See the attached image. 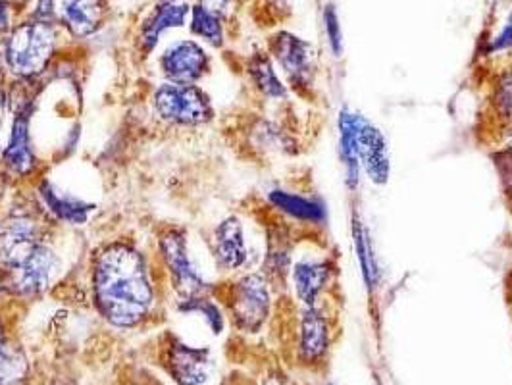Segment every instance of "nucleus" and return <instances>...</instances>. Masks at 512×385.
<instances>
[{
  "instance_id": "18",
  "label": "nucleus",
  "mask_w": 512,
  "mask_h": 385,
  "mask_svg": "<svg viewBox=\"0 0 512 385\" xmlns=\"http://www.w3.org/2000/svg\"><path fill=\"white\" fill-rule=\"evenodd\" d=\"M299 359L316 364L330 349V320L318 307H303L299 314Z\"/></svg>"
},
{
  "instance_id": "16",
  "label": "nucleus",
  "mask_w": 512,
  "mask_h": 385,
  "mask_svg": "<svg viewBox=\"0 0 512 385\" xmlns=\"http://www.w3.org/2000/svg\"><path fill=\"white\" fill-rule=\"evenodd\" d=\"M333 278L330 257H301L293 260L289 282L303 307H318Z\"/></svg>"
},
{
  "instance_id": "6",
  "label": "nucleus",
  "mask_w": 512,
  "mask_h": 385,
  "mask_svg": "<svg viewBox=\"0 0 512 385\" xmlns=\"http://www.w3.org/2000/svg\"><path fill=\"white\" fill-rule=\"evenodd\" d=\"M35 97L26 93L12 101V120L0 149V166L12 180L31 178L39 168L37 147L33 141Z\"/></svg>"
},
{
  "instance_id": "35",
  "label": "nucleus",
  "mask_w": 512,
  "mask_h": 385,
  "mask_svg": "<svg viewBox=\"0 0 512 385\" xmlns=\"http://www.w3.org/2000/svg\"><path fill=\"white\" fill-rule=\"evenodd\" d=\"M278 8H287V0H272Z\"/></svg>"
},
{
  "instance_id": "24",
  "label": "nucleus",
  "mask_w": 512,
  "mask_h": 385,
  "mask_svg": "<svg viewBox=\"0 0 512 385\" xmlns=\"http://www.w3.org/2000/svg\"><path fill=\"white\" fill-rule=\"evenodd\" d=\"M189 29L195 37L208 43L214 49H222L226 45V27H224V18L218 16L216 12L208 10L195 2L191 6V16H189Z\"/></svg>"
},
{
  "instance_id": "32",
  "label": "nucleus",
  "mask_w": 512,
  "mask_h": 385,
  "mask_svg": "<svg viewBox=\"0 0 512 385\" xmlns=\"http://www.w3.org/2000/svg\"><path fill=\"white\" fill-rule=\"evenodd\" d=\"M201 6H205L208 10H212V12H216L218 16H222L224 20H226V16L230 14L231 8H233V4H235V0H197Z\"/></svg>"
},
{
  "instance_id": "13",
  "label": "nucleus",
  "mask_w": 512,
  "mask_h": 385,
  "mask_svg": "<svg viewBox=\"0 0 512 385\" xmlns=\"http://www.w3.org/2000/svg\"><path fill=\"white\" fill-rule=\"evenodd\" d=\"M166 370L178 385L205 384L212 372V353L208 347H193L170 337L166 347Z\"/></svg>"
},
{
  "instance_id": "11",
  "label": "nucleus",
  "mask_w": 512,
  "mask_h": 385,
  "mask_svg": "<svg viewBox=\"0 0 512 385\" xmlns=\"http://www.w3.org/2000/svg\"><path fill=\"white\" fill-rule=\"evenodd\" d=\"M164 81L181 85H199L212 68V58L199 41H172L158 58Z\"/></svg>"
},
{
  "instance_id": "20",
  "label": "nucleus",
  "mask_w": 512,
  "mask_h": 385,
  "mask_svg": "<svg viewBox=\"0 0 512 385\" xmlns=\"http://www.w3.org/2000/svg\"><path fill=\"white\" fill-rule=\"evenodd\" d=\"M268 203L285 218L308 226H322L328 218L326 205L320 199L305 197L301 193H293L280 187L268 191Z\"/></svg>"
},
{
  "instance_id": "33",
  "label": "nucleus",
  "mask_w": 512,
  "mask_h": 385,
  "mask_svg": "<svg viewBox=\"0 0 512 385\" xmlns=\"http://www.w3.org/2000/svg\"><path fill=\"white\" fill-rule=\"evenodd\" d=\"M8 76L6 62H4V51H2V39H0V89L4 87V79Z\"/></svg>"
},
{
  "instance_id": "8",
  "label": "nucleus",
  "mask_w": 512,
  "mask_h": 385,
  "mask_svg": "<svg viewBox=\"0 0 512 385\" xmlns=\"http://www.w3.org/2000/svg\"><path fill=\"white\" fill-rule=\"evenodd\" d=\"M274 287L262 272H249L231 283L228 307L235 328L243 334H256L272 314Z\"/></svg>"
},
{
  "instance_id": "31",
  "label": "nucleus",
  "mask_w": 512,
  "mask_h": 385,
  "mask_svg": "<svg viewBox=\"0 0 512 385\" xmlns=\"http://www.w3.org/2000/svg\"><path fill=\"white\" fill-rule=\"evenodd\" d=\"M12 2L10 0H0V39L14 27V20H12Z\"/></svg>"
},
{
  "instance_id": "23",
  "label": "nucleus",
  "mask_w": 512,
  "mask_h": 385,
  "mask_svg": "<svg viewBox=\"0 0 512 385\" xmlns=\"http://www.w3.org/2000/svg\"><path fill=\"white\" fill-rule=\"evenodd\" d=\"M351 231H353V245H355V253H357V260H359L362 280L366 283L368 291L374 293L376 287L380 285L382 270H380V264H378L376 251H374V243H372L370 230L364 226V222L360 220V216L357 212L353 214Z\"/></svg>"
},
{
  "instance_id": "7",
  "label": "nucleus",
  "mask_w": 512,
  "mask_h": 385,
  "mask_svg": "<svg viewBox=\"0 0 512 385\" xmlns=\"http://www.w3.org/2000/svg\"><path fill=\"white\" fill-rule=\"evenodd\" d=\"M49 220L39 206H12L0 216V272L49 239Z\"/></svg>"
},
{
  "instance_id": "26",
  "label": "nucleus",
  "mask_w": 512,
  "mask_h": 385,
  "mask_svg": "<svg viewBox=\"0 0 512 385\" xmlns=\"http://www.w3.org/2000/svg\"><path fill=\"white\" fill-rule=\"evenodd\" d=\"M178 312L183 316L199 318L212 335H220L226 328L224 310L216 303V299H212L210 295L178 299Z\"/></svg>"
},
{
  "instance_id": "22",
  "label": "nucleus",
  "mask_w": 512,
  "mask_h": 385,
  "mask_svg": "<svg viewBox=\"0 0 512 385\" xmlns=\"http://www.w3.org/2000/svg\"><path fill=\"white\" fill-rule=\"evenodd\" d=\"M247 76L253 87L268 101H285L289 97L287 85L276 70V64L268 52L256 51L247 58Z\"/></svg>"
},
{
  "instance_id": "34",
  "label": "nucleus",
  "mask_w": 512,
  "mask_h": 385,
  "mask_svg": "<svg viewBox=\"0 0 512 385\" xmlns=\"http://www.w3.org/2000/svg\"><path fill=\"white\" fill-rule=\"evenodd\" d=\"M266 385H291L287 380H285V376H280V374H276V376H272Z\"/></svg>"
},
{
  "instance_id": "30",
  "label": "nucleus",
  "mask_w": 512,
  "mask_h": 385,
  "mask_svg": "<svg viewBox=\"0 0 512 385\" xmlns=\"http://www.w3.org/2000/svg\"><path fill=\"white\" fill-rule=\"evenodd\" d=\"M12 114V97L8 93V89H0V149H2V137H4V128H6V120Z\"/></svg>"
},
{
  "instance_id": "10",
  "label": "nucleus",
  "mask_w": 512,
  "mask_h": 385,
  "mask_svg": "<svg viewBox=\"0 0 512 385\" xmlns=\"http://www.w3.org/2000/svg\"><path fill=\"white\" fill-rule=\"evenodd\" d=\"M35 205L52 224L83 228L97 212V203L52 178H41L35 185Z\"/></svg>"
},
{
  "instance_id": "29",
  "label": "nucleus",
  "mask_w": 512,
  "mask_h": 385,
  "mask_svg": "<svg viewBox=\"0 0 512 385\" xmlns=\"http://www.w3.org/2000/svg\"><path fill=\"white\" fill-rule=\"evenodd\" d=\"M507 51H512V10L505 18L499 33L487 45V54H501Z\"/></svg>"
},
{
  "instance_id": "15",
  "label": "nucleus",
  "mask_w": 512,
  "mask_h": 385,
  "mask_svg": "<svg viewBox=\"0 0 512 385\" xmlns=\"http://www.w3.org/2000/svg\"><path fill=\"white\" fill-rule=\"evenodd\" d=\"M191 4L187 0H158L149 16L141 22L137 33V47L143 56L156 51L162 35L189 24Z\"/></svg>"
},
{
  "instance_id": "17",
  "label": "nucleus",
  "mask_w": 512,
  "mask_h": 385,
  "mask_svg": "<svg viewBox=\"0 0 512 385\" xmlns=\"http://www.w3.org/2000/svg\"><path fill=\"white\" fill-rule=\"evenodd\" d=\"M58 18L74 39L95 35L108 16V0H58Z\"/></svg>"
},
{
  "instance_id": "19",
  "label": "nucleus",
  "mask_w": 512,
  "mask_h": 385,
  "mask_svg": "<svg viewBox=\"0 0 512 385\" xmlns=\"http://www.w3.org/2000/svg\"><path fill=\"white\" fill-rule=\"evenodd\" d=\"M266 237V251L260 272L272 287H283L289 280L293 266V235L285 226H274L268 230Z\"/></svg>"
},
{
  "instance_id": "25",
  "label": "nucleus",
  "mask_w": 512,
  "mask_h": 385,
  "mask_svg": "<svg viewBox=\"0 0 512 385\" xmlns=\"http://www.w3.org/2000/svg\"><path fill=\"white\" fill-rule=\"evenodd\" d=\"M29 376V359L24 349L8 339L0 337V385H20Z\"/></svg>"
},
{
  "instance_id": "5",
  "label": "nucleus",
  "mask_w": 512,
  "mask_h": 385,
  "mask_svg": "<svg viewBox=\"0 0 512 385\" xmlns=\"http://www.w3.org/2000/svg\"><path fill=\"white\" fill-rule=\"evenodd\" d=\"M154 114L174 128H201L214 120L216 110L201 85L162 81L153 91Z\"/></svg>"
},
{
  "instance_id": "2",
  "label": "nucleus",
  "mask_w": 512,
  "mask_h": 385,
  "mask_svg": "<svg viewBox=\"0 0 512 385\" xmlns=\"http://www.w3.org/2000/svg\"><path fill=\"white\" fill-rule=\"evenodd\" d=\"M58 27L56 22H43L29 18L2 37V51L8 76L18 83H33L51 68L58 49Z\"/></svg>"
},
{
  "instance_id": "36",
  "label": "nucleus",
  "mask_w": 512,
  "mask_h": 385,
  "mask_svg": "<svg viewBox=\"0 0 512 385\" xmlns=\"http://www.w3.org/2000/svg\"><path fill=\"white\" fill-rule=\"evenodd\" d=\"M2 335L6 334H4V328H2V322H0V337H2Z\"/></svg>"
},
{
  "instance_id": "9",
  "label": "nucleus",
  "mask_w": 512,
  "mask_h": 385,
  "mask_svg": "<svg viewBox=\"0 0 512 385\" xmlns=\"http://www.w3.org/2000/svg\"><path fill=\"white\" fill-rule=\"evenodd\" d=\"M268 54L295 91L308 93L314 89L318 52L307 39L291 31H278L268 39Z\"/></svg>"
},
{
  "instance_id": "1",
  "label": "nucleus",
  "mask_w": 512,
  "mask_h": 385,
  "mask_svg": "<svg viewBox=\"0 0 512 385\" xmlns=\"http://www.w3.org/2000/svg\"><path fill=\"white\" fill-rule=\"evenodd\" d=\"M91 299L112 328L133 330L156 307V285L147 255L129 241L104 243L91 258Z\"/></svg>"
},
{
  "instance_id": "27",
  "label": "nucleus",
  "mask_w": 512,
  "mask_h": 385,
  "mask_svg": "<svg viewBox=\"0 0 512 385\" xmlns=\"http://www.w3.org/2000/svg\"><path fill=\"white\" fill-rule=\"evenodd\" d=\"M324 27H326V35H328V43H330L333 56L339 58L343 54V31L339 24L337 8L333 6L332 2L326 4V8H324Z\"/></svg>"
},
{
  "instance_id": "28",
  "label": "nucleus",
  "mask_w": 512,
  "mask_h": 385,
  "mask_svg": "<svg viewBox=\"0 0 512 385\" xmlns=\"http://www.w3.org/2000/svg\"><path fill=\"white\" fill-rule=\"evenodd\" d=\"M495 104L503 118L512 120V72L499 79L495 87Z\"/></svg>"
},
{
  "instance_id": "4",
  "label": "nucleus",
  "mask_w": 512,
  "mask_h": 385,
  "mask_svg": "<svg viewBox=\"0 0 512 385\" xmlns=\"http://www.w3.org/2000/svg\"><path fill=\"white\" fill-rule=\"evenodd\" d=\"M158 253L178 299L201 297L214 291V283L208 278L201 260L193 253L187 231L181 228L164 231L158 239Z\"/></svg>"
},
{
  "instance_id": "14",
  "label": "nucleus",
  "mask_w": 512,
  "mask_h": 385,
  "mask_svg": "<svg viewBox=\"0 0 512 385\" xmlns=\"http://www.w3.org/2000/svg\"><path fill=\"white\" fill-rule=\"evenodd\" d=\"M357 149L362 174L374 185H385L391 176V156L384 131L374 126L359 112L357 118Z\"/></svg>"
},
{
  "instance_id": "12",
  "label": "nucleus",
  "mask_w": 512,
  "mask_h": 385,
  "mask_svg": "<svg viewBox=\"0 0 512 385\" xmlns=\"http://www.w3.org/2000/svg\"><path fill=\"white\" fill-rule=\"evenodd\" d=\"M210 255L220 272H239L249 266L251 249L239 216H226L210 233Z\"/></svg>"
},
{
  "instance_id": "3",
  "label": "nucleus",
  "mask_w": 512,
  "mask_h": 385,
  "mask_svg": "<svg viewBox=\"0 0 512 385\" xmlns=\"http://www.w3.org/2000/svg\"><path fill=\"white\" fill-rule=\"evenodd\" d=\"M64 260L52 247L51 241H43L33 247L26 257L14 262L0 272V285L12 297L33 301L43 297L54 283L60 280Z\"/></svg>"
},
{
  "instance_id": "21",
  "label": "nucleus",
  "mask_w": 512,
  "mask_h": 385,
  "mask_svg": "<svg viewBox=\"0 0 512 385\" xmlns=\"http://www.w3.org/2000/svg\"><path fill=\"white\" fill-rule=\"evenodd\" d=\"M357 118L359 112L351 106H343L337 116V135H339V156L345 170V183L351 191H357L360 187L359 149H357Z\"/></svg>"
}]
</instances>
